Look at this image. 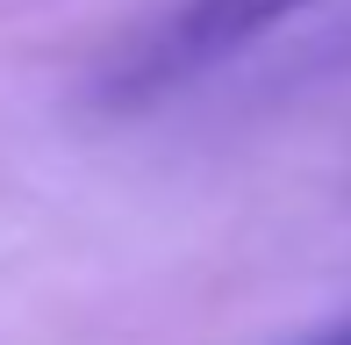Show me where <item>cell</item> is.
<instances>
[{
  "mask_svg": "<svg viewBox=\"0 0 351 345\" xmlns=\"http://www.w3.org/2000/svg\"><path fill=\"white\" fill-rule=\"evenodd\" d=\"M315 8H330V0H180L172 22L130 58L122 87H130V93H158L172 80H194V72L222 65L230 51L273 36V29L301 22V14H315Z\"/></svg>",
  "mask_w": 351,
  "mask_h": 345,
  "instance_id": "6da1fadb",
  "label": "cell"
},
{
  "mask_svg": "<svg viewBox=\"0 0 351 345\" xmlns=\"http://www.w3.org/2000/svg\"><path fill=\"white\" fill-rule=\"evenodd\" d=\"M294 345H351V317L323 324V331H308V338H294Z\"/></svg>",
  "mask_w": 351,
  "mask_h": 345,
  "instance_id": "7a4b0ae2",
  "label": "cell"
}]
</instances>
